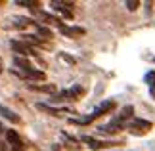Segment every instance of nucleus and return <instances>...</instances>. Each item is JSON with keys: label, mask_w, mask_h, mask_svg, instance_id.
Instances as JSON below:
<instances>
[{"label": "nucleus", "mask_w": 155, "mask_h": 151, "mask_svg": "<svg viewBox=\"0 0 155 151\" xmlns=\"http://www.w3.org/2000/svg\"><path fill=\"white\" fill-rule=\"evenodd\" d=\"M82 142H84V143H88V147H92V149H102V147L111 146V143H107V142L94 140V138H90V136H84V138H82Z\"/></svg>", "instance_id": "obj_11"}, {"label": "nucleus", "mask_w": 155, "mask_h": 151, "mask_svg": "<svg viewBox=\"0 0 155 151\" xmlns=\"http://www.w3.org/2000/svg\"><path fill=\"white\" fill-rule=\"evenodd\" d=\"M128 130L132 132V134H146L147 130H151V123L150 120H144V119H132L130 123L127 124Z\"/></svg>", "instance_id": "obj_3"}, {"label": "nucleus", "mask_w": 155, "mask_h": 151, "mask_svg": "<svg viewBox=\"0 0 155 151\" xmlns=\"http://www.w3.org/2000/svg\"><path fill=\"white\" fill-rule=\"evenodd\" d=\"M33 90H40V92H56V86L54 84H50V86H29Z\"/></svg>", "instance_id": "obj_16"}, {"label": "nucleus", "mask_w": 155, "mask_h": 151, "mask_svg": "<svg viewBox=\"0 0 155 151\" xmlns=\"http://www.w3.org/2000/svg\"><path fill=\"white\" fill-rule=\"evenodd\" d=\"M132 115H134V107L132 105L123 107L121 113H119L117 117L111 120V123H107L105 126H100V132H104V134H115V132L123 130L124 126H127V120L132 119Z\"/></svg>", "instance_id": "obj_1"}, {"label": "nucleus", "mask_w": 155, "mask_h": 151, "mask_svg": "<svg viewBox=\"0 0 155 151\" xmlns=\"http://www.w3.org/2000/svg\"><path fill=\"white\" fill-rule=\"evenodd\" d=\"M12 50L17 52V54H23V56H31V54H33V48L27 46L25 42H19V40H14V42H12Z\"/></svg>", "instance_id": "obj_7"}, {"label": "nucleus", "mask_w": 155, "mask_h": 151, "mask_svg": "<svg viewBox=\"0 0 155 151\" xmlns=\"http://www.w3.org/2000/svg\"><path fill=\"white\" fill-rule=\"evenodd\" d=\"M40 19H44L46 23H52V25H58V27H61L63 23L58 19V17H54V15H48V14H40Z\"/></svg>", "instance_id": "obj_14"}, {"label": "nucleus", "mask_w": 155, "mask_h": 151, "mask_svg": "<svg viewBox=\"0 0 155 151\" xmlns=\"http://www.w3.org/2000/svg\"><path fill=\"white\" fill-rule=\"evenodd\" d=\"M84 94V88L82 86H73V88H69V90H63V92H59L54 96V101H63V100H75V98H79V96Z\"/></svg>", "instance_id": "obj_4"}, {"label": "nucleus", "mask_w": 155, "mask_h": 151, "mask_svg": "<svg viewBox=\"0 0 155 151\" xmlns=\"http://www.w3.org/2000/svg\"><path fill=\"white\" fill-rule=\"evenodd\" d=\"M6 140H8V143L15 151H21L23 149V142H21V138H19V134H17L15 130H6Z\"/></svg>", "instance_id": "obj_6"}, {"label": "nucleus", "mask_w": 155, "mask_h": 151, "mask_svg": "<svg viewBox=\"0 0 155 151\" xmlns=\"http://www.w3.org/2000/svg\"><path fill=\"white\" fill-rule=\"evenodd\" d=\"M14 65H15V67H19L21 71H27V69H33V65H31V63H29V61H27V59H25V57H19V56H17V57H14Z\"/></svg>", "instance_id": "obj_13"}, {"label": "nucleus", "mask_w": 155, "mask_h": 151, "mask_svg": "<svg viewBox=\"0 0 155 151\" xmlns=\"http://www.w3.org/2000/svg\"><path fill=\"white\" fill-rule=\"evenodd\" d=\"M138 4H140L138 0H127V8H128L130 11H134L136 8H138Z\"/></svg>", "instance_id": "obj_19"}, {"label": "nucleus", "mask_w": 155, "mask_h": 151, "mask_svg": "<svg viewBox=\"0 0 155 151\" xmlns=\"http://www.w3.org/2000/svg\"><path fill=\"white\" fill-rule=\"evenodd\" d=\"M37 107H38V109H42V111H46V113H50V115H56V117H58L59 113H63V111H65V109H54V107L44 105V103H38Z\"/></svg>", "instance_id": "obj_15"}, {"label": "nucleus", "mask_w": 155, "mask_h": 151, "mask_svg": "<svg viewBox=\"0 0 155 151\" xmlns=\"http://www.w3.org/2000/svg\"><path fill=\"white\" fill-rule=\"evenodd\" d=\"M0 115H2V117L6 119V120H10V123H14V124H17V123H19V115H17V113H14V111H12V109H8V107H4L2 103H0Z\"/></svg>", "instance_id": "obj_9"}, {"label": "nucleus", "mask_w": 155, "mask_h": 151, "mask_svg": "<svg viewBox=\"0 0 155 151\" xmlns=\"http://www.w3.org/2000/svg\"><path fill=\"white\" fill-rule=\"evenodd\" d=\"M17 4L19 6H33V10L38 6V2H33V0H17Z\"/></svg>", "instance_id": "obj_18"}, {"label": "nucleus", "mask_w": 155, "mask_h": 151, "mask_svg": "<svg viewBox=\"0 0 155 151\" xmlns=\"http://www.w3.org/2000/svg\"><path fill=\"white\" fill-rule=\"evenodd\" d=\"M0 73H2V61H0Z\"/></svg>", "instance_id": "obj_20"}, {"label": "nucleus", "mask_w": 155, "mask_h": 151, "mask_svg": "<svg viewBox=\"0 0 155 151\" xmlns=\"http://www.w3.org/2000/svg\"><path fill=\"white\" fill-rule=\"evenodd\" d=\"M50 6L56 11H59V14H63L65 17H67V19H71V17H73V4L71 2H61V0H54V2H50Z\"/></svg>", "instance_id": "obj_5"}, {"label": "nucleus", "mask_w": 155, "mask_h": 151, "mask_svg": "<svg viewBox=\"0 0 155 151\" xmlns=\"http://www.w3.org/2000/svg\"><path fill=\"white\" fill-rule=\"evenodd\" d=\"M15 73H17V71H15ZM17 75H21L25 78H33V80H42V78H44V73H42V71H37V69H27V71H21V73H17Z\"/></svg>", "instance_id": "obj_10"}, {"label": "nucleus", "mask_w": 155, "mask_h": 151, "mask_svg": "<svg viewBox=\"0 0 155 151\" xmlns=\"http://www.w3.org/2000/svg\"><path fill=\"white\" fill-rule=\"evenodd\" d=\"M146 82H147V86H150V96L155 98V71H150V73L146 75Z\"/></svg>", "instance_id": "obj_12"}, {"label": "nucleus", "mask_w": 155, "mask_h": 151, "mask_svg": "<svg viewBox=\"0 0 155 151\" xmlns=\"http://www.w3.org/2000/svg\"><path fill=\"white\" fill-rule=\"evenodd\" d=\"M59 31H61L65 37H82V34H84V29L82 27H67V25H61L59 27Z\"/></svg>", "instance_id": "obj_8"}, {"label": "nucleus", "mask_w": 155, "mask_h": 151, "mask_svg": "<svg viewBox=\"0 0 155 151\" xmlns=\"http://www.w3.org/2000/svg\"><path fill=\"white\" fill-rule=\"evenodd\" d=\"M113 107H115V103L113 101H104V103H100L96 109H94L88 117H82V119H69L73 124H88V123H92L94 119H98V117H102V115H105L107 111H111Z\"/></svg>", "instance_id": "obj_2"}, {"label": "nucleus", "mask_w": 155, "mask_h": 151, "mask_svg": "<svg viewBox=\"0 0 155 151\" xmlns=\"http://www.w3.org/2000/svg\"><path fill=\"white\" fill-rule=\"evenodd\" d=\"M37 31H38V34L40 37H46V38H52V33H50V29H46V27H37Z\"/></svg>", "instance_id": "obj_17"}]
</instances>
